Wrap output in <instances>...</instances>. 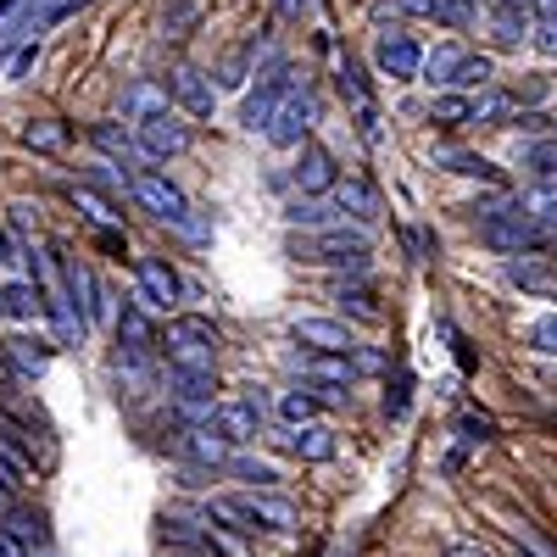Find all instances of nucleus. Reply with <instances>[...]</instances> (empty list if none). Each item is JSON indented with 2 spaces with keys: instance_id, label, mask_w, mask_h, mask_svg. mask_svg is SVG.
Listing matches in <instances>:
<instances>
[{
  "instance_id": "bb28decb",
  "label": "nucleus",
  "mask_w": 557,
  "mask_h": 557,
  "mask_svg": "<svg viewBox=\"0 0 557 557\" xmlns=\"http://www.w3.org/2000/svg\"><path fill=\"white\" fill-rule=\"evenodd\" d=\"M123 112H128V123H139V117H157V112H168V89H157V84H128L123 89Z\"/></svg>"
},
{
  "instance_id": "37998d69",
  "label": "nucleus",
  "mask_w": 557,
  "mask_h": 557,
  "mask_svg": "<svg viewBox=\"0 0 557 557\" xmlns=\"http://www.w3.org/2000/svg\"><path fill=\"white\" fill-rule=\"evenodd\" d=\"M73 201H78V212H84L89 223H112V218H117V212L107 207V196H96L89 184H84V190H73Z\"/></svg>"
},
{
  "instance_id": "c85d7f7f",
  "label": "nucleus",
  "mask_w": 557,
  "mask_h": 557,
  "mask_svg": "<svg viewBox=\"0 0 557 557\" xmlns=\"http://www.w3.org/2000/svg\"><path fill=\"white\" fill-rule=\"evenodd\" d=\"M0 519H7V530H12L23 546H45V541H51V530H45V513H34V507H17V502H12Z\"/></svg>"
},
{
  "instance_id": "a19ab883",
  "label": "nucleus",
  "mask_w": 557,
  "mask_h": 557,
  "mask_svg": "<svg viewBox=\"0 0 557 557\" xmlns=\"http://www.w3.org/2000/svg\"><path fill=\"white\" fill-rule=\"evenodd\" d=\"M524 341H530V351H541V357H557V312H552V318H535L530 330H524Z\"/></svg>"
},
{
  "instance_id": "5701e85b",
  "label": "nucleus",
  "mask_w": 557,
  "mask_h": 557,
  "mask_svg": "<svg viewBox=\"0 0 557 557\" xmlns=\"http://www.w3.org/2000/svg\"><path fill=\"white\" fill-rule=\"evenodd\" d=\"M335 201H341V212L357 218V223H374V218H380V190H374V184H362V178L335 184Z\"/></svg>"
},
{
  "instance_id": "864d4df0",
  "label": "nucleus",
  "mask_w": 557,
  "mask_h": 557,
  "mask_svg": "<svg viewBox=\"0 0 557 557\" xmlns=\"http://www.w3.org/2000/svg\"><path fill=\"white\" fill-rule=\"evenodd\" d=\"M17 7H23V0H0V23H7V17H12Z\"/></svg>"
},
{
  "instance_id": "e433bc0d",
  "label": "nucleus",
  "mask_w": 557,
  "mask_h": 557,
  "mask_svg": "<svg viewBox=\"0 0 557 557\" xmlns=\"http://www.w3.org/2000/svg\"><path fill=\"white\" fill-rule=\"evenodd\" d=\"M223 469H235V474H240L251 491H268V485H278V469H273V462H262V457H228Z\"/></svg>"
},
{
  "instance_id": "20e7f679",
  "label": "nucleus",
  "mask_w": 557,
  "mask_h": 557,
  "mask_svg": "<svg viewBox=\"0 0 557 557\" xmlns=\"http://www.w3.org/2000/svg\"><path fill=\"white\" fill-rule=\"evenodd\" d=\"M312 123H318V96L301 84V89H290V96L278 101V112H273V123H268L262 134H268V146H278V151H296L301 139L312 134Z\"/></svg>"
},
{
  "instance_id": "58836bf2",
  "label": "nucleus",
  "mask_w": 557,
  "mask_h": 557,
  "mask_svg": "<svg viewBox=\"0 0 557 557\" xmlns=\"http://www.w3.org/2000/svg\"><path fill=\"white\" fill-rule=\"evenodd\" d=\"M285 218H290V223H301V228H330V223H335V207H323L318 196H307V201H296Z\"/></svg>"
},
{
  "instance_id": "c9c22d12",
  "label": "nucleus",
  "mask_w": 557,
  "mask_h": 557,
  "mask_svg": "<svg viewBox=\"0 0 557 557\" xmlns=\"http://www.w3.org/2000/svg\"><path fill=\"white\" fill-rule=\"evenodd\" d=\"M23 146H28V151H62V146H67V123H57V117L28 123V128H23Z\"/></svg>"
},
{
  "instance_id": "f704fd0d",
  "label": "nucleus",
  "mask_w": 557,
  "mask_h": 557,
  "mask_svg": "<svg viewBox=\"0 0 557 557\" xmlns=\"http://www.w3.org/2000/svg\"><path fill=\"white\" fill-rule=\"evenodd\" d=\"M196 23H201V0H168L162 7V34L168 39H184Z\"/></svg>"
},
{
  "instance_id": "ea45409f",
  "label": "nucleus",
  "mask_w": 557,
  "mask_h": 557,
  "mask_svg": "<svg viewBox=\"0 0 557 557\" xmlns=\"http://www.w3.org/2000/svg\"><path fill=\"white\" fill-rule=\"evenodd\" d=\"M341 307H346L351 318H362V323H380V318H385V307L368 296V290H357V285H351V290L341 285Z\"/></svg>"
},
{
  "instance_id": "423d86ee",
  "label": "nucleus",
  "mask_w": 557,
  "mask_h": 557,
  "mask_svg": "<svg viewBox=\"0 0 557 557\" xmlns=\"http://www.w3.org/2000/svg\"><path fill=\"white\" fill-rule=\"evenodd\" d=\"M290 89H296L290 67H285V62H273V67L262 73V84H257L251 96H246V107H240V123H246L251 134H257V128H268V123H273V112H278V101H285Z\"/></svg>"
},
{
  "instance_id": "cd10ccee",
  "label": "nucleus",
  "mask_w": 557,
  "mask_h": 557,
  "mask_svg": "<svg viewBox=\"0 0 557 557\" xmlns=\"http://www.w3.org/2000/svg\"><path fill=\"white\" fill-rule=\"evenodd\" d=\"M89 139H96V151L112 157V162H139V139L123 134L117 123H96V128H89Z\"/></svg>"
},
{
  "instance_id": "603ef678",
  "label": "nucleus",
  "mask_w": 557,
  "mask_h": 557,
  "mask_svg": "<svg viewBox=\"0 0 557 557\" xmlns=\"http://www.w3.org/2000/svg\"><path fill=\"white\" fill-rule=\"evenodd\" d=\"M530 7H535L541 17H557V0H530Z\"/></svg>"
},
{
  "instance_id": "393cba45",
  "label": "nucleus",
  "mask_w": 557,
  "mask_h": 557,
  "mask_svg": "<svg viewBox=\"0 0 557 557\" xmlns=\"http://www.w3.org/2000/svg\"><path fill=\"white\" fill-rule=\"evenodd\" d=\"M301 374H312V380H323V385H351V362H346V351H312V357H290Z\"/></svg>"
},
{
  "instance_id": "7ed1b4c3",
  "label": "nucleus",
  "mask_w": 557,
  "mask_h": 557,
  "mask_svg": "<svg viewBox=\"0 0 557 557\" xmlns=\"http://www.w3.org/2000/svg\"><path fill=\"white\" fill-rule=\"evenodd\" d=\"M207 513L223 519V524H235V530H273V535L296 524V507L285 496H262V491H251V496H218Z\"/></svg>"
},
{
  "instance_id": "f03ea898",
  "label": "nucleus",
  "mask_w": 557,
  "mask_h": 557,
  "mask_svg": "<svg viewBox=\"0 0 557 557\" xmlns=\"http://www.w3.org/2000/svg\"><path fill=\"white\" fill-rule=\"evenodd\" d=\"M128 190H134V201L146 207L151 218H162V223H173V228H184L190 240H201V223L190 218V201H184V190L168 178V173H157V168H139L134 178H128Z\"/></svg>"
},
{
  "instance_id": "5fc2aeb1",
  "label": "nucleus",
  "mask_w": 557,
  "mask_h": 557,
  "mask_svg": "<svg viewBox=\"0 0 557 557\" xmlns=\"http://www.w3.org/2000/svg\"><path fill=\"white\" fill-rule=\"evenodd\" d=\"M524 557H541V552H524Z\"/></svg>"
},
{
  "instance_id": "9b49d317",
  "label": "nucleus",
  "mask_w": 557,
  "mask_h": 557,
  "mask_svg": "<svg viewBox=\"0 0 557 557\" xmlns=\"http://www.w3.org/2000/svg\"><path fill=\"white\" fill-rule=\"evenodd\" d=\"M341 96L351 101V112H357V128H362V139H380V112H374V89H368V78H362V67H357L351 57H341Z\"/></svg>"
},
{
  "instance_id": "2f4dec72",
  "label": "nucleus",
  "mask_w": 557,
  "mask_h": 557,
  "mask_svg": "<svg viewBox=\"0 0 557 557\" xmlns=\"http://www.w3.org/2000/svg\"><path fill=\"white\" fill-rule=\"evenodd\" d=\"M462 57H469V51H462V45H457V39H446V45H435V51L424 57V73H430V84H446V89H451V78H457V67H462Z\"/></svg>"
},
{
  "instance_id": "c03bdc74",
  "label": "nucleus",
  "mask_w": 557,
  "mask_h": 557,
  "mask_svg": "<svg viewBox=\"0 0 557 557\" xmlns=\"http://www.w3.org/2000/svg\"><path fill=\"white\" fill-rule=\"evenodd\" d=\"M496 435V424L485 412H462V441H491Z\"/></svg>"
},
{
  "instance_id": "79ce46f5",
  "label": "nucleus",
  "mask_w": 557,
  "mask_h": 557,
  "mask_svg": "<svg viewBox=\"0 0 557 557\" xmlns=\"http://www.w3.org/2000/svg\"><path fill=\"white\" fill-rule=\"evenodd\" d=\"M507 117H513V101H507V96H485V101H474V123L502 128Z\"/></svg>"
},
{
  "instance_id": "6ab92c4d",
  "label": "nucleus",
  "mask_w": 557,
  "mask_h": 557,
  "mask_svg": "<svg viewBox=\"0 0 557 557\" xmlns=\"http://www.w3.org/2000/svg\"><path fill=\"white\" fill-rule=\"evenodd\" d=\"M335 157L323 151V146H307L301 151V162H296V190L301 196H323V190H335Z\"/></svg>"
},
{
  "instance_id": "dca6fc26",
  "label": "nucleus",
  "mask_w": 557,
  "mask_h": 557,
  "mask_svg": "<svg viewBox=\"0 0 557 557\" xmlns=\"http://www.w3.org/2000/svg\"><path fill=\"white\" fill-rule=\"evenodd\" d=\"M45 312H51L57 346H78V341L89 335V318L78 312V301L67 296V285H62V290H45Z\"/></svg>"
},
{
  "instance_id": "4c0bfd02",
  "label": "nucleus",
  "mask_w": 557,
  "mask_h": 557,
  "mask_svg": "<svg viewBox=\"0 0 557 557\" xmlns=\"http://www.w3.org/2000/svg\"><path fill=\"white\" fill-rule=\"evenodd\" d=\"M496 78V67H491V57H462V67H457V78H451V89H485Z\"/></svg>"
},
{
  "instance_id": "8fccbe9b",
  "label": "nucleus",
  "mask_w": 557,
  "mask_h": 557,
  "mask_svg": "<svg viewBox=\"0 0 557 557\" xmlns=\"http://www.w3.org/2000/svg\"><path fill=\"white\" fill-rule=\"evenodd\" d=\"M278 7H285V12H290V17H301V12H307V7H312V0H278Z\"/></svg>"
},
{
  "instance_id": "473e14b6",
  "label": "nucleus",
  "mask_w": 557,
  "mask_h": 557,
  "mask_svg": "<svg viewBox=\"0 0 557 557\" xmlns=\"http://www.w3.org/2000/svg\"><path fill=\"white\" fill-rule=\"evenodd\" d=\"M430 123H441V128L474 123V101H469V96H457V89H446V96H435V101H430Z\"/></svg>"
},
{
  "instance_id": "2eb2a0df",
  "label": "nucleus",
  "mask_w": 557,
  "mask_h": 557,
  "mask_svg": "<svg viewBox=\"0 0 557 557\" xmlns=\"http://www.w3.org/2000/svg\"><path fill=\"white\" fill-rule=\"evenodd\" d=\"M178 451L201 462V469H223L228 462V435L218 424H190V430H178Z\"/></svg>"
},
{
  "instance_id": "a878e982",
  "label": "nucleus",
  "mask_w": 557,
  "mask_h": 557,
  "mask_svg": "<svg viewBox=\"0 0 557 557\" xmlns=\"http://www.w3.org/2000/svg\"><path fill=\"white\" fill-rule=\"evenodd\" d=\"M168 391L178 407H207L212 401V374H190V368H168Z\"/></svg>"
},
{
  "instance_id": "ddd939ff",
  "label": "nucleus",
  "mask_w": 557,
  "mask_h": 557,
  "mask_svg": "<svg viewBox=\"0 0 557 557\" xmlns=\"http://www.w3.org/2000/svg\"><path fill=\"white\" fill-rule=\"evenodd\" d=\"M173 101L190 112V117H212L218 112V84L201 67H178L173 73Z\"/></svg>"
},
{
  "instance_id": "a211bd4d",
  "label": "nucleus",
  "mask_w": 557,
  "mask_h": 557,
  "mask_svg": "<svg viewBox=\"0 0 557 557\" xmlns=\"http://www.w3.org/2000/svg\"><path fill=\"white\" fill-rule=\"evenodd\" d=\"M485 23H491V39L513 51V45H524V34H530V7H519V0H491Z\"/></svg>"
},
{
  "instance_id": "4468645a",
  "label": "nucleus",
  "mask_w": 557,
  "mask_h": 557,
  "mask_svg": "<svg viewBox=\"0 0 557 557\" xmlns=\"http://www.w3.org/2000/svg\"><path fill=\"white\" fill-rule=\"evenodd\" d=\"M290 335H296L307 351H346V357L357 351L351 330H346V323H335V318H296Z\"/></svg>"
},
{
  "instance_id": "f257e3e1",
  "label": "nucleus",
  "mask_w": 557,
  "mask_h": 557,
  "mask_svg": "<svg viewBox=\"0 0 557 557\" xmlns=\"http://www.w3.org/2000/svg\"><path fill=\"white\" fill-rule=\"evenodd\" d=\"M157 351L168 357V368H190V374H212L218 368V330L207 318H173L157 335Z\"/></svg>"
},
{
  "instance_id": "aec40b11",
  "label": "nucleus",
  "mask_w": 557,
  "mask_h": 557,
  "mask_svg": "<svg viewBox=\"0 0 557 557\" xmlns=\"http://www.w3.org/2000/svg\"><path fill=\"white\" fill-rule=\"evenodd\" d=\"M285 446H290L301 462H330L341 441H335V430H330V424H318V418H312V424H290Z\"/></svg>"
},
{
  "instance_id": "39448f33",
  "label": "nucleus",
  "mask_w": 557,
  "mask_h": 557,
  "mask_svg": "<svg viewBox=\"0 0 557 557\" xmlns=\"http://www.w3.org/2000/svg\"><path fill=\"white\" fill-rule=\"evenodd\" d=\"M134 139H139V157L168 162V157L190 151V123H178L173 112H157V117H139L134 123Z\"/></svg>"
},
{
  "instance_id": "9d476101",
  "label": "nucleus",
  "mask_w": 557,
  "mask_h": 557,
  "mask_svg": "<svg viewBox=\"0 0 557 557\" xmlns=\"http://www.w3.org/2000/svg\"><path fill=\"white\" fill-rule=\"evenodd\" d=\"M151 351H157V330H151V318H146V301H134L117 318V357H128V368H139Z\"/></svg>"
},
{
  "instance_id": "0eeeda50",
  "label": "nucleus",
  "mask_w": 557,
  "mask_h": 557,
  "mask_svg": "<svg viewBox=\"0 0 557 557\" xmlns=\"http://www.w3.org/2000/svg\"><path fill=\"white\" fill-rule=\"evenodd\" d=\"M312 262H330V268H368V235L357 228H318V240L307 246Z\"/></svg>"
},
{
  "instance_id": "412c9836",
  "label": "nucleus",
  "mask_w": 557,
  "mask_h": 557,
  "mask_svg": "<svg viewBox=\"0 0 557 557\" xmlns=\"http://www.w3.org/2000/svg\"><path fill=\"white\" fill-rule=\"evenodd\" d=\"M0 351H7L12 357V368H17V374H45V368H51V357H57V341H45V335H12L7 346H0Z\"/></svg>"
},
{
  "instance_id": "1a4fd4ad",
  "label": "nucleus",
  "mask_w": 557,
  "mask_h": 557,
  "mask_svg": "<svg viewBox=\"0 0 557 557\" xmlns=\"http://www.w3.org/2000/svg\"><path fill=\"white\" fill-rule=\"evenodd\" d=\"M62 278H67V296L78 301V312H84L89 323H107V318H112V301H107V290H101V278L89 273V262L67 257V262H62Z\"/></svg>"
},
{
  "instance_id": "49530a36",
  "label": "nucleus",
  "mask_w": 557,
  "mask_h": 557,
  "mask_svg": "<svg viewBox=\"0 0 557 557\" xmlns=\"http://www.w3.org/2000/svg\"><path fill=\"white\" fill-rule=\"evenodd\" d=\"M0 557H34V546H23L7 524H0Z\"/></svg>"
},
{
  "instance_id": "3c124183",
  "label": "nucleus",
  "mask_w": 557,
  "mask_h": 557,
  "mask_svg": "<svg viewBox=\"0 0 557 557\" xmlns=\"http://www.w3.org/2000/svg\"><path fill=\"white\" fill-rule=\"evenodd\" d=\"M0 262H23V257H17V246H7V235H0Z\"/></svg>"
},
{
  "instance_id": "f8f14e48",
  "label": "nucleus",
  "mask_w": 557,
  "mask_h": 557,
  "mask_svg": "<svg viewBox=\"0 0 557 557\" xmlns=\"http://www.w3.org/2000/svg\"><path fill=\"white\" fill-rule=\"evenodd\" d=\"M134 278H139V301H146V307L168 312V307L178 301V273H173L162 257H139V262H134Z\"/></svg>"
},
{
  "instance_id": "c756f323",
  "label": "nucleus",
  "mask_w": 557,
  "mask_h": 557,
  "mask_svg": "<svg viewBox=\"0 0 557 557\" xmlns=\"http://www.w3.org/2000/svg\"><path fill=\"white\" fill-rule=\"evenodd\" d=\"M318 412H323V396L307 391V385H296V391L278 396V418H285V424H312Z\"/></svg>"
},
{
  "instance_id": "6e6552de",
  "label": "nucleus",
  "mask_w": 557,
  "mask_h": 557,
  "mask_svg": "<svg viewBox=\"0 0 557 557\" xmlns=\"http://www.w3.org/2000/svg\"><path fill=\"white\" fill-rule=\"evenodd\" d=\"M374 67H380L385 78L407 84V78L424 73V51H418V39H412V34H380V45H374Z\"/></svg>"
},
{
  "instance_id": "72a5a7b5",
  "label": "nucleus",
  "mask_w": 557,
  "mask_h": 557,
  "mask_svg": "<svg viewBox=\"0 0 557 557\" xmlns=\"http://www.w3.org/2000/svg\"><path fill=\"white\" fill-rule=\"evenodd\" d=\"M435 162L451 168V173H469V178H491V184H502V168L485 162V157H474V151H435Z\"/></svg>"
},
{
  "instance_id": "f3484780",
  "label": "nucleus",
  "mask_w": 557,
  "mask_h": 557,
  "mask_svg": "<svg viewBox=\"0 0 557 557\" xmlns=\"http://www.w3.org/2000/svg\"><path fill=\"white\" fill-rule=\"evenodd\" d=\"M212 424L228 435V446H246V441L262 435V407H257V401H223V407L212 412Z\"/></svg>"
},
{
  "instance_id": "b1692460",
  "label": "nucleus",
  "mask_w": 557,
  "mask_h": 557,
  "mask_svg": "<svg viewBox=\"0 0 557 557\" xmlns=\"http://www.w3.org/2000/svg\"><path fill=\"white\" fill-rule=\"evenodd\" d=\"M257 51H262V39L251 34L246 45H235V51H228L223 62H218V89H246V78H251V62H257Z\"/></svg>"
},
{
  "instance_id": "09e8293b",
  "label": "nucleus",
  "mask_w": 557,
  "mask_h": 557,
  "mask_svg": "<svg viewBox=\"0 0 557 557\" xmlns=\"http://www.w3.org/2000/svg\"><path fill=\"white\" fill-rule=\"evenodd\" d=\"M12 380H17V368H12V357H7V351H0V391H7Z\"/></svg>"
},
{
  "instance_id": "de8ad7c7",
  "label": "nucleus",
  "mask_w": 557,
  "mask_h": 557,
  "mask_svg": "<svg viewBox=\"0 0 557 557\" xmlns=\"http://www.w3.org/2000/svg\"><path fill=\"white\" fill-rule=\"evenodd\" d=\"M535 34H541V51H552V57H557V17H541V28H535Z\"/></svg>"
},
{
  "instance_id": "4be33fe9",
  "label": "nucleus",
  "mask_w": 557,
  "mask_h": 557,
  "mask_svg": "<svg viewBox=\"0 0 557 557\" xmlns=\"http://www.w3.org/2000/svg\"><path fill=\"white\" fill-rule=\"evenodd\" d=\"M0 312H12V318H39L45 312V290H39V278H12V285H0Z\"/></svg>"
},
{
  "instance_id": "7c9ffc66",
  "label": "nucleus",
  "mask_w": 557,
  "mask_h": 557,
  "mask_svg": "<svg viewBox=\"0 0 557 557\" xmlns=\"http://www.w3.org/2000/svg\"><path fill=\"white\" fill-rule=\"evenodd\" d=\"M507 278H513L519 290H546V285H552V268H546L541 257L519 251V257H507Z\"/></svg>"
},
{
  "instance_id": "a18cd8bd",
  "label": "nucleus",
  "mask_w": 557,
  "mask_h": 557,
  "mask_svg": "<svg viewBox=\"0 0 557 557\" xmlns=\"http://www.w3.org/2000/svg\"><path fill=\"white\" fill-rule=\"evenodd\" d=\"M34 62H39V45H23V51L7 62V78H28V73H34Z\"/></svg>"
}]
</instances>
